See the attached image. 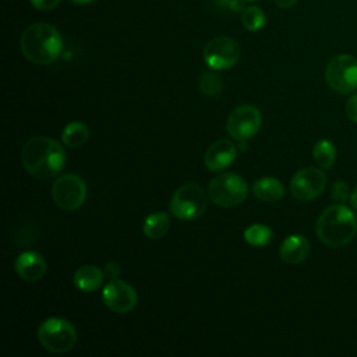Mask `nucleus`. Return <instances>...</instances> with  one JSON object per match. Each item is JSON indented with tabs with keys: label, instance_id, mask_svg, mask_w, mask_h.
<instances>
[{
	"label": "nucleus",
	"instance_id": "obj_19",
	"mask_svg": "<svg viewBox=\"0 0 357 357\" xmlns=\"http://www.w3.org/2000/svg\"><path fill=\"white\" fill-rule=\"evenodd\" d=\"M89 138V130L82 121H71L61 131L63 144L68 148H79Z\"/></svg>",
	"mask_w": 357,
	"mask_h": 357
},
{
	"label": "nucleus",
	"instance_id": "obj_27",
	"mask_svg": "<svg viewBox=\"0 0 357 357\" xmlns=\"http://www.w3.org/2000/svg\"><path fill=\"white\" fill-rule=\"evenodd\" d=\"M61 0H31V4L40 10V11H49L53 10L54 7H57L60 4Z\"/></svg>",
	"mask_w": 357,
	"mask_h": 357
},
{
	"label": "nucleus",
	"instance_id": "obj_3",
	"mask_svg": "<svg viewBox=\"0 0 357 357\" xmlns=\"http://www.w3.org/2000/svg\"><path fill=\"white\" fill-rule=\"evenodd\" d=\"M318 238L329 247H342L350 243L357 233V218L343 204L328 206L315 225Z\"/></svg>",
	"mask_w": 357,
	"mask_h": 357
},
{
	"label": "nucleus",
	"instance_id": "obj_23",
	"mask_svg": "<svg viewBox=\"0 0 357 357\" xmlns=\"http://www.w3.org/2000/svg\"><path fill=\"white\" fill-rule=\"evenodd\" d=\"M198 86L202 93L206 96H216L222 91V81L219 75H216L212 71H205L201 74L198 79Z\"/></svg>",
	"mask_w": 357,
	"mask_h": 357
},
{
	"label": "nucleus",
	"instance_id": "obj_4",
	"mask_svg": "<svg viewBox=\"0 0 357 357\" xmlns=\"http://www.w3.org/2000/svg\"><path fill=\"white\" fill-rule=\"evenodd\" d=\"M38 340L47 351L61 354L75 346L77 331L70 321L60 317H50L39 325Z\"/></svg>",
	"mask_w": 357,
	"mask_h": 357
},
{
	"label": "nucleus",
	"instance_id": "obj_9",
	"mask_svg": "<svg viewBox=\"0 0 357 357\" xmlns=\"http://www.w3.org/2000/svg\"><path fill=\"white\" fill-rule=\"evenodd\" d=\"M238 43L229 36H216L211 39L202 52L204 61L212 70H227L240 59Z\"/></svg>",
	"mask_w": 357,
	"mask_h": 357
},
{
	"label": "nucleus",
	"instance_id": "obj_17",
	"mask_svg": "<svg viewBox=\"0 0 357 357\" xmlns=\"http://www.w3.org/2000/svg\"><path fill=\"white\" fill-rule=\"evenodd\" d=\"M252 192L264 202H276L284 195V187L276 177H261L252 184Z\"/></svg>",
	"mask_w": 357,
	"mask_h": 357
},
{
	"label": "nucleus",
	"instance_id": "obj_11",
	"mask_svg": "<svg viewBox=\"0 0 357 357\" xmlns=\"http://www.w3.org/2000/svg\"><path fill=\"white\" fill-rule=\"evenodd\" d=\"M326 176L318 167H303L290 180V192L298 201H311L322 194Z\"/></svg>",
	"mask_w": 357,
	"mask_h": 357
},
{
	"label": "nucleus",
	"instance_id": "obj_20",
	"mask_svg": "<svg viewBox=\"0 0 357 357\" xmlns=\"http://www.w3.org/2000/svg\"><path fill=\"white\" fill-rule=\"evenodd\" d=\"M312 156L321 169H331L336 160V148L329 139H319L312 148Z\"/></svg>",
	"mask_w": 357,
	"mask_h": 357
},
{
	"label": "nucleus",
	"instance_id": "obj_24",
	"mask_svg": "<svg viewBox=\"0 0 357 357\" xmlns=\"http://www.w3.org/2000/svg\"><path fill=\"white\" fill-rule=\"evenodd\" d=\"M350 188L344 181H336L332 185V191H331V197L336 204H343L344 201L350 199Z\"/></svg>",
	"mask_w": 357,
	"mask_h": 357
},
{
	"label": "nucleus",
	"instance_id": "obj_29",
	"mask_svg": "<svg viewBox=\"0 0 357 357\" xmlns=\"http://www.w3.org/2000/svg\"><path fill=\"white\" fill-rule=\"evenodd\" d=\"M298 0H273V3L280 8H290L293 7Z\"/></svg>",
	"mask_w": 357,
	"mask_h": 357
},
{
	"label": "nucleus",
	"instance_id": "obj_16",
	"mask_svg": "<svg viewBox=\"0 0 357 357\" xmlns=\"http://www.w3.org/2000/svg\"><path fill=\"white\" fill-rule=\"evenodd\" d=\"M105 271H102L96 265H82L79 266L73 276L74 286L84 291V293H92L100 287L103 283Z\"/></svg>",
	"mask_w": 357,
	"mask_h": 357
},
{
	"label": "nucleus",
	"instance_id": "obj_30",
	"mask_svg": "<svg viewBox=\"0 0 357 357\" xmlns=\"http://www.w3.org/2000/svg\"><path fill=\"white\" fill-rule=\"evenodd\" d=\"M350 204H351V208L357 211V187L350 194Z\"/></svg>",
	"mask_w": 357,
	"mask_h": 357
},
{
	"label": "nucleus",
	"instance_id": "obj_12",
	"mask_svg": "<svg viewBox=\"0 0 357 357\" xmlns=\"http://www.w3.org/2000/svg\"><path fill=\"white\" fill-rule=\"evenodd\" d=\"M102 300L109 310L117 314H127L137 305L138 296L128 283L120 279H110L103 286Z\"/></svg>",
	"mask_w": 357,
	"mask_h": 357
},
{
	"label": "nucleus",
	"instance_id": "obj_5",
	"mask_svg": "<svg viewBox=\"0 0 357 357\" xmlns=\"http://www.w3.org/2000/svg\"><path fill=\"white\" fill-rule=\"evenodd\" d=\"M206 206L208 197L195 183H185L180 185L170 199V212L173 216L184 222L201 218L206 211Z\"/></svg>",
	"mask_w": 357,
	"mask_h": 357
},
{
	"label": "nucleus",
	"instance_id": "obj_7",
	"mask_svg": "<svg viewBox=\"0 0 357 357\" xmlns=\"http://www.w3.org/2000/svg\"><path fill=\"white\" fill-rule=\"evenodd\" d=\"M326 84L337 93L347 95L357 89V59L351 54H337L325 68Z\"/></svg>",
	"mask_w": 357,
	"mask_h": 357
},
{
	"label": "nucleus",
	"instance_id": "obj_31",
	"mask_svg": "<svg viewBox=\"0 0 357 357\" xmlns=\"http://www.w3.org/2000/svg\"><path fill=\"white\" fill-rule=\"evenodd\" d=\"M74 3H78V4H86V3H91L92 0H71Z\"/></svg>",
	"mask_w": 357,
	"mask_h": 357
},
{
	"label": "nucleus",
	"instance_id": "obj_22",
	"mask_svg": "<svg viewBox=\"0 0 357 357\" xmlns=\"http://www.w3.org/2000/svg\"><path fill=\"white\" fill-rule=\"evenodd\" d=\"M241 22L248 31H259L265 22V13L257 6H248L241 13Z\"/></svg>",
	"mask_w": 357,
	"mask_h": 357
},
{
	"label": "nucleus",
	"instance_id": "obj_8",
	"mask_svg": "<svg viewBox=\"0 0 357 357\" xmlns=\"http://www.w3.org/2000/svg\"><path fill=\"white\" fill-rule=\"evenodd\" d=\"M85 181L73 173H67L56 178L52 185V197L54 204L64 211L78 209L86 198Z\"/></svg>",
	"mask_w": 357,
	"mask_h": 357
},
{
	"label": "nucleus",
	"instance_id": "obj_26",
	"mask_svg": "<svg viewBox=\"0 0 357 357\" xmlns=\"http://www.w3.org/2000/svg\"><path fill=\"white\" fill-rule=\"evenodd\" d=\"M346 114L350 121L357 124V93L353 95L346 103Z\"/></svg>",
	"mask_w": 357,
	"mask_h": 357
},
{
	"label": "nucleus",
	"instance_id": "obj_1",
	"mask_svg": "<svg viewBox=\"0 0 357 357\" xmlns=\"http://www.w3.org/2000/svg\"><path fill=\"white\" fill-rule=\"evenodd\" d=\"M22 167L33 177L45 180L56 176L66 163V151L56 139L45 135L29 138L21 149Z\"/></svg>",
	"mask_w": 357,
	"mask_h": 357
},
{
	"label": "nucleus",
	"instance_id": "obj_32",
	"mask_svg": "<svg viewBox=\"0 0 357 357\" xmlns=\"http://www.w3.org/2000/svg\"><path fill=\"white\" fill-rule=\"evenodd\" d=\"M247 1H254V0H247Z\"/></svg>",
	"mask_w": 357,
	"mask_h": 357
},
{
	"label": "nucleus",
	"instance_id": "obj_18",
	"mask_svg": "<svg viewBox=\"0 0 357 357\" xmlns=\"http://www.w3.org/2000/svg\"><path fill=\"white\" fill-rule=\"evenodd\" d=\"M170 227V219L166 212L149 213L142 223V231L148 238H162Z\"/></svg>",
	"mask_w": 357,
	"mask_h": 357
},
{
	"label": "nucleus",
	"instance_id": "obj_2",
	"mask_svg": "<svg viewBox=\"0 0 357 357\" xmlns=\"http://www.w3.org/2000/svg\"><path fill=\"white\" fill-rule=\"evenodd\" d=\"M22 54L35 64L56 61L63 49V39L56 26L47 22H35L25 28L20 38Z\"/></svg>",
	"mask_w": 357,
	"mask_h": 357
},
{
	"label": "nucleus",
	"instance_id": "obj_13",
	"mask_svg": "<svg viewBox=\"0 0 357 357\" xmlns=\"http://www.w3.org/2000/svg\"><path fill=\"white\" fill-rule=\"evenodd\" d=\"M237 155L236 145L229 139H219L213 142L205 152V166L211 172H222L229 167Z\"/></svg>",
	"mask_w": 357,
	"mask_h": 357
},
{
	"label": "nucleus",
	"instance_id": "obj_15",
	"mask_svg": "<svg viewBox=\"0 0 357 357\" xmlns=\"http://www.w3.org/2000/svg\"><path fill=\"white\" fill-rule=\"evenodd\" d=\"M310 250V241L304 236L291 234L282 241L279 255L287 264H300L307 259Z\"/></svg>",
	"mask_w": 357,
	"mask_h": 357
},
{
	"label": "nucleus",
	"instance_id": "obj_21",
	"mask_svg": "<svg viewBox=\"0 0 357 357\" xmlns=\"http://www.w3.org/2000/svg\"><path fill=\"white\" fill-rule=\"evenodd\" d=\"M272 230L265 225H251L244 230V240L252 247H265L272 240Z\"/></svg>",
	"mask_w": 357,
	"mask_h": 357
},
{
	"label": "nucleus",
	"instance_id": "obj_6",
	"mask_svg": "<svg viewBox=\"0 0 357 357\" xmlns=\"http://www.w3.org/2000/svg\"><path fill=\"white\" fill-rule=\"evenodd\" d=\"M248 194L245 180L237 173H222L208 184V197L219 206L230 208L241 204Z\"/></svg>",
	"mask_w": 357,
	"mask_h": 357
},
{
	"label": "nucleus",
	"instance_id": "obj_25",
	"mask_svg": "<svg viewBox=\"0 0 357 357\" xmlns=\"http://www.w3.org/2000/svg\"><path fill=\"white\" fill-rule=\"evenodd\" d=\"M243 1L244 0H215V4L225 8V10H229V11H243L244 7H243Z\"/></svg>",
	"mask_w": 357,
	"mask_h": 357
},
{
	"label": "nucleus",
	"instance_id": "obj_28",
	"mask_svg": "<svg viewBox=\"0 0 357 357\" xmlns=\"http://www.w3.org/2000/svg\"><path fill=\"white\" fill-rule=\"evenodd\" d=\"M120 275V266L117 262H107L105 266V276L109 279H117Z\"/></svg>",
	"mask_w": 357,
	"mask_h": 357
},
{
	"label": "nucleus",
	"instance_id": "obj_14",
	"mask_svg": "<svg viewBox=\"0 0 357 357\" xmlns=\"http://www.w3.org/2000/svg\"><path fill=\"white\" fill-rule=\"evenodd\" d=\"M14 269L22 280L38 282L46 273V261L36 251H24L15 258Z\"/></svg>",
	"mask_w": 357,
	"mask_h": 357
},
{
	"label": "nucleus",
	"instance_id": "obj_10",
	"mask_svg": "<svg viewBox=\"0 0 357 357\" xmlns=\"http://www.w3.org/2000/svg\"><path fill=\"white\" fill-rule=\"evenodd\" d=\"M261 123V112L255 106L241 105L229 114L226 128L231 138L244 142L259 131Z\"/></svg>",
	"mask_w": 357,
	"mask_h": 357
}]
</instances>
